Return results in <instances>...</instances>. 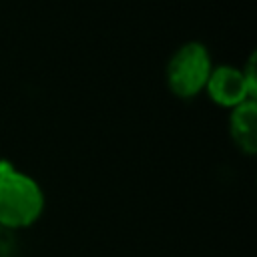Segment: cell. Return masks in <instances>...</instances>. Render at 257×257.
Here are the masks:
<instances>
[{
    "instance_id": "6da1fadb",
    "label": "cell",
    "mask_w": 257,
    "mask_h": 257,
    "mask_svg": "<svg viewBox=\"0 0 257 257\" xmlns=\"http://www.w3.org/2000/svg\"><path fill=\"white\" fill-rule=\"evenodd\" d=\"M44 191L36 179L18 171L8 161H0V225L24 229L34 225L44 213Z\"/></svg>"
},
{
    "instance_id": "7a4b0ae2",
    "label": "cell",
    "mask_w": 257,
    "mask_h": 257,
    "mask_svg": "<svg viewBox=\"0 0 257 257\" xmlns=\"http://www.w3.org/2000/svg\"><path fill=\"white\" fill-rule=\"evenodd\" d=\"M213 66L209 48L199 40H189L181 44L167 62V86L177 98H193L205 92Z\"/></svg>"
},
{
    "instance_id": "3957f363",
    "label": "cell",
    "mask_w": 257,
    "mask_h": 257,
    "mask_svg": "<svg viewBox=\"0 0 257 257\" xmlns=\"http://www.w3.org/2000/svg\"><path fill=\"white\" fill-rule=\"evenodd\" d=\"M205 92L217 106L227 108V110L239 106L245 100H257V94L249 88L243 76V70L231 64L213 66Z\"/></svg>"
},
{
    "instance_id": "277c9868",
    "label": "cell",
    "mask_w": 257,
    "mask_h": 257,
    "mask_svg": "<svg viewBox=\"0 0 257 257\" xmlns=\"http://www.w3.org/2000/svg\"><path fill=\"white\" fill-rule=\"evenodd\" d=\"M229 135L243 155L257 153V100H245L229 110Z\"/></svg>"
}]
</instances>
